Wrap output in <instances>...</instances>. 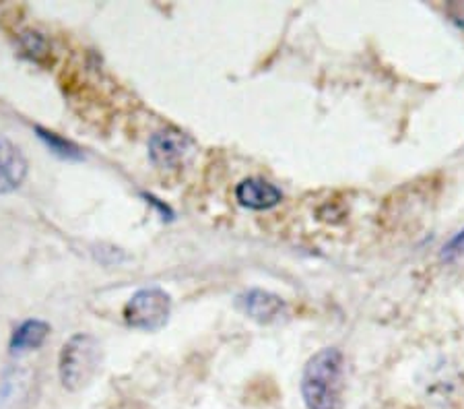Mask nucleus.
Listing matches in <instances>:
<instances>
[{"mask_svg":"<svg viewBox=\"0 0 464 409\" xmlns=\"http://www.w3.org/2000/svg\"><path fill=\"white\" fill-rule=\"evenodd\" d=\"M237 203L252 211H268L281 203V190L262 178H246L236 189Z\"/></svg>","mask_w":464,"mask_h":409,"instance_id":"obj_7","label":"nucleus"},{"mask_svg":"<svg viewBox=\"0 0 464 409\" xmlns=\"http://www.w3.org/2000/svg\"><path fill=\"white\" fill-rule=\"evenodd\" d=\"M237 308L258 323H275L287 312V304L265 289H248L237 297Z\"/></svg>","mask_w":464,"mask_h":409,"instance_id":"obj_5","label":"nucleus"},{"mask_svg":"<svg viewBox=\"0 0 464 409\" xmlns=\"http://www.w3.org/2000/svg\"><path fill=\"white\" fill-rule=\"evenodd\" d=\"M27 160L11 139L0 135V195L17 190L27 178Z\"/></svg>","mask_w":464,"mask_h":409,"instance_id":"obj_6","label":"nucleus"},{"mask_svg":"<svg viewBox=\"0 0 464 409\" xmlns=\"http://www.w3.org/2000/svg\"><path fill=\"white\" fill-rule=\"evenodd\" d=\"M192 141L178 131H160L149 139V158L157 168H176L188 158Z\"/></svg>","mask_w":464,"mask_h":409,"instance_id":"obj_4","label":"nucleus"},{"mask_svg":"<svg viewBox=\"0 0 464 409\" xmlns=\"http://www.w3.org/2000/svg\"><path fill=\"white\" fill-rule=\"evenodd\" d=\"M21 48L34 63H44V58L50 54V46L46 37L37 32H25L21 35Z\"/></svg>","mask_w":464,"mask_h":409,"instance_id":"obj_10","label":"nucleus"},{"mask_svg":"<svg viewBox=\"0 0 464 409\" xmlns=\"http://www.w3.org/2000/svg\"><path fill=\"white\" fill-rule=\"evenodd\" d=\"M35 132L37 137L44 141V145H46L52 153L58 155L60 160H66V161H81L83 160V149L79 145H74L72 141L69 139H63L56 132L42 129V126H35Z\"/></svg>","mask_w":464,"mask_h":409,"instance_id":"obj_9","label":"nucleus"},{"mask_svg":"<svg viewBox=\"0 0 464 409\" xmlns=\"http://www.w3.org/2000/svg\"><path fill=\"white\" fill-rule=\"evenodd\" d=\"M460 257H464V229H460V232L441 248V258L444 260H456Z\"/></svg>","mask_w":464,"mask_h":409,"instance_id":"obj_11","label":"nucleus"},{"mask_svg":"<svg viewBox=\"0 0 464 409\" xmlns=\"http://www.w3.org/2000/svg\"><path fill=\"white\" fill-rule=\"evenodd\" d=\"M171 315V296L166 289L151 286L139 289L126 302L124 321L139 331H160L168 325Z\"/></svg>","mask_w":464,"mask_h":409,"instance_id":"obj_3","label":"nucleus"},{"mask_svg":"<svg viewBox=\"0 0 464 409\" xmlns=\"http://www.w3.org/2000/svg\"><path fill=\"white\" fill-rule=\"evenodd\" d=\"M102 364V346L92 333H74L60 349L58 376L64 389L81 391L93 381Z\"/></svg>","mask_w":464,"mask_h":409,"instance_id":"obj_2","label":"nucleus"},{"mask_svg":"<svg viewBox=\"0 0 464 409\" xmlns=\"http://www.w3.org/2000/svg\"><path fill=\"white\" fill-rule=\"evenodd\" d=\"M50 331V325L46 321H42V318H29V321H24L13 331L9 339L11 354L19 355L35 352V349H40L46 344Z\"/></svg>","mask_w":464,"mask_h":409,"instance_id":"obj_8","label":"nucleus"},{"mask_svg":"<svg viewBox=\"0 0 464 409\" xmlns=\"http://www.w3.org/2000/svg\"><path fill=\"white\" fill-rule=\"evenodd\" d=\"M343 391V354L324 347L308 360L302 375V397L308 409H339Z\"/></svg>","mask_w":464,"mask_h":409,"instance_id":"obj_1","label":"nucleus"}]
</instances>
